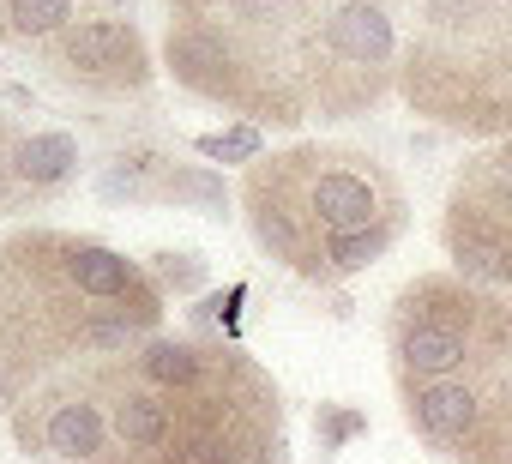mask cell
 Instances as JSON below:
<instances>
[{
  "instance_id": "cell-15",
  "label": "cell",
  "mask_w": 512,
  "mask_h": 464,
  "mask_svg": "<svg viewBox=\"0 0 512 464\" xmlns=\"http://www.w3.org/2000/svg\"><path fill=\"white\" fill-rule=\"evenodd\" d=\"M314 434H320V452H338L344 440L368 434V416H362V410H350V404H320V416H314Z\"/></svg>"
},
{
  "instance_id": "cell-4",
  "label": "cell",
  "mask_w": 512,
  "mask_h": 464,
  "mask_svg": "<svg viewBox=\"0 0 512 464\" xmlns=\"http://www.w3.org/2000/svg\"><path fill=\"white\" fill-rule=\"evenodd\" d=\"M241 211L253 242L320 290L380 266L410 229V193L398 169L344 139L253 157L241 175Z\"/></svg>"
},
{
  "instance_id": "cell-14",
  "label": "cell",
  "mask_w": 512,
  "mask_h": 464,
  "mask_svg": "<svg viewBox=\"0 0 512 464\" xmlns=\"http://www.w3.org/2000/svg\"><path fill=\"white\" fill-rule=\"evenodd\" d=\"M193 151L211 157V163H253V157H266V139H260V127L235 121V127H223V133H199Z\"/></svg>"
},
{
  "instance_id": "cell-1",
  "label": "cell",
  "mask_w": 512,
  "mask_h": 464,
  "mask_svg": "<svg viewBox=\"0 0 512 464\" xmlns=\"http://www.w3.org/2000/svg\"><path fill=\"white\" fill-rule=\"evenodd\" d=\"M13 434L43 464H284V398L241 344L157 332L49 374Z\"/></svg>"
},
{
  "instance_id": "cell-7",
  "label": "cell",
  "mask_w": 512,
  "mask_h": 464,
  "mask_svg": "<svg viewBox=\"0 0 512 464\" xmlns=\"http://www.w3.org/2000/svg\"><path fill=\"white\" fill-rule=\"evenodd\" d=\"M440 242L458 278L512 296V139H494L458 163L440 211Z\"/></svg>"
},
{
  "instance_id": "cell-9",
  "label": "cell",
  "mask_w": 512,
  "mask_h": 464,
  "mask_svg": "<svg viewBox=\"0 0 512 464\" xmlns=\"http://www.w3.org/2000/svg\"><path fill=\"white\" fill-rule=\"evenodd\" d=\"M169 169H175V157H163L157 145H127V151H115V163L103 169L97 193H103L109 205H157Z\"/></svg>"
},
{
  "instance_id": "cell-8",
  "label": "cell",
  "mask_w": 512,
  "mask_h": 464,
  "mask_svg": "<svg viewBox=\"0 0 512 464\" xmlns=\"http://www.w3.org/2000/svg\"><path fill=\"white\" fill-rule=\"evenodd\" d=\"M43 61L55 79L97 91V97H139L157 79L151 49L133 19H79L55 43H43Z\"/></svg>"
},
{
  "instance_id": "cell-12",
  "label": "cell",
  "mask_w": 512,
  "mask_h": 464,
  "mask_svg": "<svg viewBox=\"0 0 512 464\" xmlns=\"http://www.w3.org/2000/svg\"><path fill=\"white\" fill-rule=\"evenodd\" d=\"M0 13H7V37L43 49L67 25H79V0H0Z\"/></svg>"
},
{
  "instance_id": "cell-6",
  "label": "cell",
  "mask_w": 512,
  "mask_h": 464,
  "mask_svg": "<svg viewBox=\"0 0 512 464\" xmlns=\"http://www.w3.org/2000/svg\"><path fill=\"white\" fill-rule=\"evenodd\" d=\"M398 91L410 115L464 133L512 139V0H410Z\"/></svg>"
},
{
  "instance_id": "cell-5",
  "label": "cell",
  "mask_w": 512,
  "mask_h": 464,
  "mask_svg": "<svg viewBox=\"0 0 512 464\" xmlns=\"http://www.w3.org/2000/svg\"><path fill=\"white\" fill-rule=\"evenodd\" d=\"M404 290L464 344L452 380L398 386L404 422L458 464H512V296L458 272H422Z\"/></svg>"
},
{
  "instance_id": "cell-16",
  "label": "cell",
  "mask_w": 512,
  "mask_h": 464,
  "mask_svg": "<svg viewBox=\"0 0 512 464\" xmlns=\"http://www.w3.org/2000/svg\"><path fill=\"white\" fill-rule=\"evenodd\" d=\"M13 151H19V133H13V121L0 115V211H19L31 193L19 187V169H13Z\"/></svg>"
},
{
  "instance_id": "cell-10",
  "label": "cell",
  "mask_w": 512,
  "mask_h": 464,
  "mask_svg": "<svg viewBox=\"0 0 512 464\" xmlns=\"http://www.w3.org/2000/svg\"><path fill=\"white\" fill-rule=\"evenodd\" d=\"M13 169H19L25 193H49V187L79 175V139L73 133H19Z\"/></svg>"
},
{
  "instance_id": "cell-13",
  "label": "cell",
  "mask_w": 512,
  "mask_h": 464,
  "mask_svg": "<svg viewBox=\"0 0 512 464\" xmlns=\"http://www.w3.org/2000/svg\"><path fill=\"white\" fill-rule=\"evenodd\" d=\"M145 272L157 278L163 296H193V290H205V260H199L193 248H163V254H151Z\"/></svg>"
},
{
  "instance_id": "cell-18",
  "label": "cell",
  "mask_w": 512,
  "mask_h": 464,
  "mask_svg": "<svg viewBox=\"0 0 512 464\" xmlns=\"http://www.w3.org/2000/svg\"><path fill=\"white\" fill-rule=\"evenodd\" d=\"M0 37H7V13H0Z\"/></svg>"
},
{
  "instance_id": "cell-17",
  "label": "cell",
  "mask_w": 512,
  "mask_h": 464,
  "mask_svg": "<svg viewBox=\"0 0 512 464\" xmlns=\"http://www.w3.org/2000/svg\"><path fill=\"white\" fill-rule=\"evenodd\" d=\"M97 7H127V0H97Z\"/></svg>"
},
{
  "instance_id": "cell-11",
  "label": "cell",
  "mask_w": 512,
  "mask_h": 464,
  "mask_svg": "<svg viewBox=\"0 0 512 464\" xmlns=\"http://www.w3.org/2000/svg\"><path fill=\"white\" fill-rule=\"evenodd\" d=\"M157 205H175V211H199V217H229V181L211 169V163H175L163 175V193Z\"/></svg>"
},
{
  "instance_id": "cell-2",
  "label": "cell",
  "mask_w": 512,
  "mask_h": 464,
  "mask_svg": "<svg viewBox=\"0 0 512 464\" xmlns=\"http://www.w3.org/2000/svg\"><path fill=\"white\" fill-rule=\"evenodd\" d=\"M410 0H169L163 67L247 127L356 121L398 85Z\"/></svg>"
},
{
  "instance_id": "cell-3",
  "label": "cell",
  "mask_w": 512,
  "mask_h": 464,
  "mask_svg": "<svg viewBox=\"0 0 512 464\" xmlns=\"http://www.w3.org/2000/svg\"><path fill=\"white\" fill-rule=\"evenodd\" d=\"M163 314L169 296L127 254L67 229H13L0 242V416L85 356L157 338Z\"/></svg>"
}]
</instances>
